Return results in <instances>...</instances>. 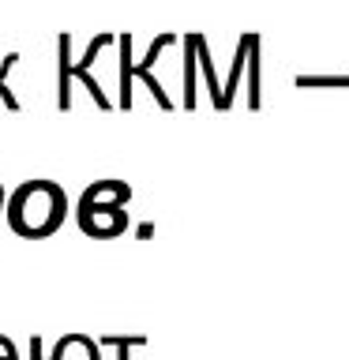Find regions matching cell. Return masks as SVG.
<instances>
[{
    "instance_id": "6da1fadb",
    "label": "cell",
    "mask_w": 349,
    "mask_h": 360,
    "mask_svg": "<svg viewBox=\"0 0 349 360\" xmlns=\"http://www.w3.org/2000/svg\"><path fill=\"white\" fill-rule=\"evenodd\" d=\"M4 218L11 225V233L27 236V240H42V236H53L68 218V195L61 184L53 180H27L11 191Z\"/></svg>"
},
{
    "instance_id": "7a4b0ae2",
    "label": "cell",
    "mask_w": 349,
    "mask_h": 360,
    "mask_svg": "<svg viewBox=\"0 0 349 360\" xmlns=\"http://www.w3.org/2000/svg\"><path fill=\"white\" fill-rule=\"evenodd\" d=\"M79 229L87 236H98V240H109V236H120L128 229V214L124 207H79Z\"/></svg>"
},
{
    "instance_id": "3957f363",
    "label": "cell",
    "mask_w": 349,
    "mask_h": 360,
    "mask_svg": "<svg viewBox=\"0 0 349 360\" xmlns=\"http://www.w3.org/2000/svg\"><path fill=\"white\" fill-rule=\"evenodd\" d=\"M128 199H132V188L124 180H94L79 195V207H124Z\"/></svg>"
},
{
    "instance_id": "277c9868",
    "label": "cell",
    "mask_w": 349,
    "mask_h": 360,
    "mask_svg": "<svg viewBox=\"0 0 349 360\" xmlns=\"http://www.w3.org/2000/svg\"><path fill=\"white\" fill-rule=\"evenodd\" d=\"M72 34L56 38V105L72 109Z\"/></svg>"
},
{
    "instance_id": "5b68a950",
    "label": "cell",
    "mask_w": 349,
    "mask_h": 360,
    "mask_svg": "<svg viewBox=\"0 0 349 360\" xmlns=\"http://www.w3.org/2000/svg\"><path fill=\"white\" fill-rule=\"evenodd\" d=\"M49 360H101V349L94 338L87 334H64L61 342L53 345Z\"/></svg>"
},
{
    "instance_id": "8992f818",
    "label": "cell",
    "mask_w": 349,
    "mask_h": 360,
    "mask_svg": "<svg viewBox=\"0 0 349 360\" xmlns=\"http://www.w3.org/2000/svg\"><path fill=\"white\" fill-rule=\"evenodd\" d=\"M199 34H184V109H196V64H199Z\"/></svg>"
},
{
    "instance_id": "52a82bcc",
    "label": "cell",
    "mask_w": 349,
    "mask_h": 360,
    "mask_svg": "<svg viewBox=\"0 0 349 360\" xmlns=\"http://www.w3.org/2000/svg\"><path fill=\"white\" fill-rule=\"evenodd\" d=\"M255 38H259V34H244V38L236 41V56H233V64H229V79H225V109H229L233 98H236V83H241V72L248 68V53H252Z\"/></svg>"
},
{
    "instance_id": "ba28073f",
    "label": "cell",
    "mask_w": 349,
    "mask_h": 360,
    "mask_svg": "<svg viewBox=\"0 0 349 360\" xmlns=\"http://www.w3.org/2000/svg\"><path fill=\"white\" fill-rule=\"evenodd\" d=\"M117 49H120V109H132V34H117Z\"/></svg>"
},
{
    "instance_id": "9c48e42d",
    "label": "cell",
    "mask_w": 349,
    "mask_h": 360,
    "mask_svg": "<svg viewBox=\"0 0 349 360\" xmlns=\"http://www.w3.org/2000/svg\"><path fill=\"white\" fill-rule=\"evenodd\" d=\"M259 53H263V41L255 38L252 53H248V109L263 105V90H259Z\"/></svg>"
},
{
    "instance_id": "30bf717a",
    "label": "cell",
    "mask_w": 349,
    "mask_h": 360,
    "mask_svg": "<svg viewBox=\"0 0 349 360\" xmlns=\"http://www.w3.org/2000/svg\"><path fill=\"white\" fill-rule=\"evenodd\" d=\"M101 345L117 349V360H132V349H143L146 338L143 334H101Z\"/></svg>"
},
{
    "instance_id": "8fae6325",
    "label": "cell",
    "mask_w": 349,
    "mask_h": 360,
    "mask_svg": "<svg viewBox=\"0 0 349 360\" xmlns=\"http://www.w3.org/2000/svg\"><path fill=\"white\" fill-rule=\"evenodd\" d=\"M300 90H349V75H297Z\"/></svg>"
},
{
    "instance_id": "7c38bea8",
    "label": "cell",
    "mask_w": 349,
    "mask_h": 360,
    "mask_svg": "<svg viewBox=\"0 0 349 360\" xmlns=\"http://www.w3.org/2000/svg\"><path fill=\"white\" fill-rule=\"evenodd\" d=\"M113 41H117L113 34H98V38H90L87 53H83V60H75V64H72V75H75V72H90V68H94V60H98V53H101V49H109Z\"/></svg>"
},
{
    "instance_id": "4fadbf2b",
    "label": "cell",
    "mask_w": 349,
    "mask_h": 360,
    "mask_svg": "<svg viewBox=\"0 0 349 360\" xmlns=\"http://www.w3.org/2000/svg\"><path fill=\"white\" fill-rule=\"evenodd\" d=\"M15 64H19V53H8L4 60H0V101H4L11 112H19V98L8 90V75H11V68H15Z\"/></svg>"
},
{
    "instance_id": "5bb4252c",
    "label": "cell",
    "mask_w": 349,
    "mask_h": 360,
    "mask_svg": "<svg viewBox=\"0 0 349 360\" xmlns=\"http://www.w3.org/2000/svg\"><path fill=\"white\" fill-rule=\"evenodd\" d=\"M0 360H19V349L11 345V338L0 334Z\"/></svg>"
},
{
    "instance_id": "9a60e30c",
    "label": "cell",
    "mask_w": 349,
    "mask_h": 360,
    "mask_svg": "<svg viewBox=\"0 0 349 360\" xmlns=\"http://www.w3.org/2000/svg\"><path fill=\"white\" fill-rule=\"evenodd\" d=\"M27 349H30V360H45V342L42 338H30Z\"/></svg>"
},
{
    "instance_id": "2e32d148",
    "label": "cell",
    "mask_w": 349,
    "mask_h": 360,
    "mask_svg": "<svg viewBox=\"0 0 349 360\" xmlns=\"http://www.w3.org/2000/svg\"><path fill=\"white\" fill-rule=\"evenodd\" d=\"M4 207H8V202H4V188H0V214H4Z\"/></svg>"
}]
</instances>
